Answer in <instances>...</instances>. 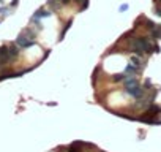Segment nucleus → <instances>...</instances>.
Masks as SVG:
<instances>
[{"mask_svg":"<svg viewBox=\"0 0 161 152\" xmlns=\"http://www.w3.org/2000/svg\"><path fill=\"white\" fill-rule=\"evenodd\" d=\"M17 3H19L17 0H13V2H11V6H17Z\"/></svg>","mask_w":161,"mask_h":152,"instance_id":"a211bd4d","label":"nucleus"},{"mask_svg":"<svg viewBox=\"0 0 161 152\" xmlns=\"http://www.w3.org/2000/svg\"><path fill=\"white\" fill-rule=\"evenodd\" d=\"M153 11H155V14H157V16H160V17H161V6H155V10H153Z\"/></svg>","mask_w":161,"mask_h":152,"instance_id":"ddd939ff","label":"nucleus"},{"mask_svg":"<svg viewBox=\"0 0 161 152\" xmlns=\"http://www.w3.org/2000/svg\"><path fill=\"white\" fill-rule=\"evenodd\" d=\"M51 14L52 13H51L49 8H40V10L35 11V14L32 16V19H43V17H49Z\"/></svg>","mask_w":161,"mask_h":152,"instance_id":"20e7f679","label":"nucleus"},{"mask_svg":"<svg viewBox=\"0 0 161 152\" xmlns=\"http://www.w3.org/2000/svg\"><path fill=\"white\" fill-rule=\"evenodd\" d=\"M153 52H160V46H158V44L153 46Z\"/></svg>","mask_w":161,"mask_h":152,"instance_id":"f3484780","label":"nucleus"},{"mask_svg":"<svg viewBox=\"0 0 161 152\" xmlns=\"http://www.w3.org/2000/svg\"><path fill=\"white\" fill-rule=\"evenodd\" d=\"M71 24H73V19H70V21H68V22H66V24L63 25V30H62V33H60V40H62V38H63V36L66 35V32L70 30V27H71Z\"/></svg>","mask_w":161,"mask_h":152,"instance_id":"9d476101","label":"nucleus"},{"mask_svg":"<svg viewBox=\"0 0 161 152\" xmlns=\"http://www.w3.org/2000/svg\"><path fill=\"white\" fill-rule=\"evenodd\" d=\"M131 63H133V65H134V67H138V68H139V67H142V65H144V63H142V60H141V57H139V56H138V54H136V56H133V57H131Z\"/></svg>","mask_w":161,"mask_h":152,"instance_id":"1a4fd4ad","label":"nucleus"},{"mask_svg":"<svg viewBox=\"0 0 161 152\" xmlns=\"http://www.w3.org/2000/svg\"><path fill=\"white\" fill-rule=\"evenodd\" d=\"M125 89H126V94H130L131 97H134V98H142V95H144V89L139 86V82H138V79L136 78H133V76H130L126 81H125Z\"/></svg>","mask_w":161,"mask_h":152,"instance_id":"f03ea898","label":"nucleus"},{"mask_svg":"<svg viewBox=\"0 0 161 152\" xmlns=\"http://www.w3.org/2000/svg\"><path fill=\"white\" fill-rule=\"evenodd\" d=\"M150 33H152V38L160 40V38H161V25H157V27H155V29H153Z\"/></svg>","mask_w":161,"mask_h":152,"instance_id":"6e6552de","label":"nucleus"},{"mask_svg":"<svg viewBox=\"0 0 161 152\" xmlns=\"http://www.w3.org/2000/svg\"><path fill=\"white\" fill-rule=\"evenodd\" d=\"M0 14H8V8L6 6H2L0 8Z\"/></svg>","mask_w":161,"mask_h":152,"instance_id":"4468645a","label":"nucleus"},{"mask_svg":"<svg viewBox=\"0 0 161 152\" xmlns=\"http://www.w3.org/2000/svg\"><path fill=\"white\" fill-rule=\"evenodd\" d=\"M128 10V5H120V11H126Z\"/></svg>","mask_w":161,"mask_h":152,"instance_id":"dca6fc26","label":"nucleus"},{"mask_svg":"<svg viewBox=\"0 0 161 152\" xmlns=\"http://www.w3.org/2000/svg\"><path fill=\"white\" fill-rule=\"evenodd\" d=\"M139 70H138V67H134L133 63H128L126 67H125V73L128 75V76H136V73H138Z\"/></svg>","mask_w":161,"mask_h":152,"instance_id":"39448f33","label":"nucleus"},{"mask_svg":"<svg viewBox=\"0 0 161 152\" xmlns=\"http://www.w3.org/2000/svg\"><path fill=\"white\" fill-rule=\"evenodd\" d=\"M128 78H130V76H128L126 73H117V75L112 76V79H114L115 82H119V81H126Z\"/></svg>","mask_w":161,"mask_h":152,"instance_id":"0eeeda50","label":"nucleus"},{"mask_svg":"<svg viewBox=\"0 0 161 152\" xmlns=\"http://www.w3.org/2000/svg\"><path fill=\"white\" fill-rule=\"evenodd\" d=\"M47 3H49L52 8H57V6H58V2H57V0H47Z\"/></svg>","mask_w":161,"mask_h":152,"instance_id":"f8f14e48","label":"nucleus"},{"mask_svg":"<svg viewBox=\"0 0 161 152\" xmlns=\"http://www.w3.org/2000/svg\"><path fill=\"white\" fill-rule=\"evenodd\" d=\"M16 44H17L21 49H28V48H32V46L35 44V40H32V38H28L27 35L21 33V35L16 38Z\"/></svg>","mask_w":161,"mask_h":152,"instance_id":"7ed1b4c3","label":"nucleus"},{"mask_svg":"<svg viewBox=\"0 0 161 152\" xmlns=\"http://www.w3.org/2000/svg\"><path fill=\"white\" fill-rule=\"evenodd\" d=\"M150 86H152V82H150V79H147V81L144 82V87H145V89H149Z\"/></svg>","mask_w":161,"mask_h":152,"instance_id":"2eb2a0df","label":"nucleus"},{"mask_svg":"<svg viewBox=\"0 0 161 152\" xmlns=\"http://www.w3.org/2000/svg\"><path fill=\"white\" fill-rule=\"evenodd\" d=\"M0 3H3V0H0Z\"/></svg>","mask_w":161,"mask_h":152,"instance_id":"6ab92c4d","label":"nucleus"},{"mask_svg":"<svg viewBox=\"0 0 161 152\" xmlns=\"http://www.w3.org/2000/svg\"><path fill=\"white\" fill-rule=\"evenodd\" d=\"M152 49H153V46L150 44V41H149L145 36L136 38V40L133 41V44H131V51H133L134 54H138V56H142L144 52H150Z\"/></svg>","mask_w":161,"mask_h":152,"instance_id":"f257e3e1","label":"nucleus"},{"mask_svg":"<svg viewBox=\"0 0 161 152\" xmlns=\"http://www.w3.org/2000/svg\"><path fill=\"white\" fill-rule=\"evenodd\" d=\"M8 49H9V59H14V57L19 56V46L16 43L11 44V46H8Z\"/></svg>","mask_w":161,"mask_h":152,"instance_id":"423d86ee","label":"nucleus"},{"mask_svg":"<svg viewBox=\"0 0 161 152\" xmlns=\"http://www.w3.org/2000/svg\"><path fill=\"white\" fill-rule=\"evenodd\" d=\"M145 27H147V29H149V30L152 32V30H153V29L157 27V24H155L153 21H150V19H149V21H145Z\"/></svg>","mask_w":161,"mask_h":152,"instance_id":"9b49d317","label":"nucleus"}]
</instances>
